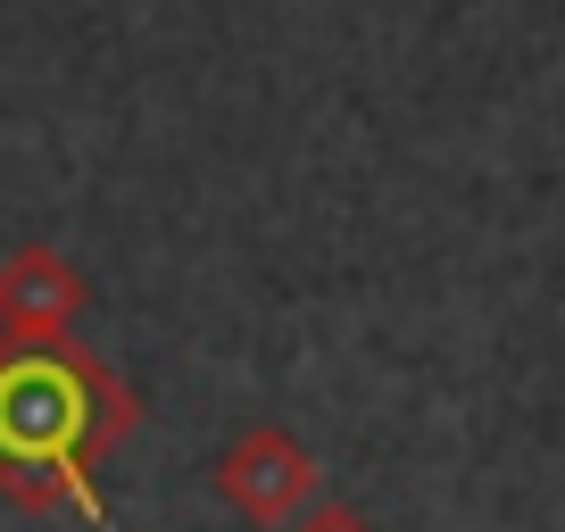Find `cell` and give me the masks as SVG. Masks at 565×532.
Here are the masks:
<instances>
[{"instance_id":"obj_1","label":"cell","mask_w":565,"mask_h":532,"mask_svg":"<svg viewBox=\"0 0 565 532\" xmlns=\"http://www.w3.org/2000/svg\"><path fill=\"white\" fill-rule=\"evenodd\" d=\"M134 433V391L84 341H0V491L100 524L92 466Z\"/></svg>"},{"instance_id":"obj_2","label":"cell","mask_w":565,"mask_h":532,"mask_svg":"<svg viewBox=\"0 0 565 532\" xmlns=\"http://www.w3.org/2000/svg\"><path fill=\"white\" fill-rule=\"evenodd\" d=\"M317 482H324L317 458L282 425H249L242 441H225V458H216V499L258 532H282L291 515H308L317 508Z\"/></svg>"},{"instance_id":"obj_3","label":"cell","mask_w":565,"mask_h":532,"mask_svg":"<svg viewBox=\"0 0 565 532\" xmlns=\"http://www.w3.org/2000/svg\"><path fill=\"white\" fill-rule=\"evenodd\" d=\"M92 284L84 266L58 258V249H9L0 258V341H75Z\"/></svg>"},{"instance_id":"obj_4","label":"cell","mask_w":565,"mask_h":532,"mask_svg":"<svg viewBox=\"0 0 565 532\" xmlns=\"http://www.w3.org/2000/svg\"><path fill=\"white\" fill-rule=\"evenodd\" d=\"M282 532H374V524H366L358 508H324V499H317V508H308V515H291Z\"/></svg>"}]
</instances>
